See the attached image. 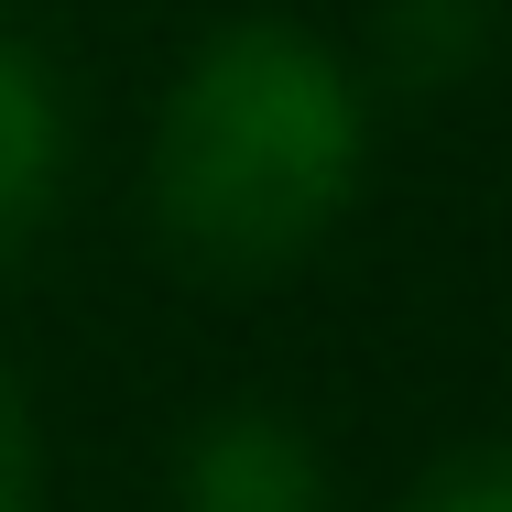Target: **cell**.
I'll use <instances>...</instances> for the list:
<instances>
[{
  "label": "cell",
  "mask_w": 512,
  "mask_h": 512,
  "mask_svg": "<svg viewBox=\"0 0 512 512\" xmlns=\"http://www.w3.org/2000/svg\"><path fill=\"white\" fill-rule=\"evenodd\" d=\"M349 175H360L349 77L295 22H229L153 131V218L218 284L306 262L349 207Z\"/></svg>",
  "instance_id": "1"
},
{
  "label": "cell",
  "mask_w": 512,
  "mask_h": 512,
  "mask_svg": "<svg viewBox=\"0 0 512 512\" xmlns=\"http://www.w3.org/2000/svg\"><path fill=\"white\" fill-rule=\"evenodd\" d=\"M186 502L197 512H327V480H316V447L273 414H229L207 425L197 458H186Z\"/></svg>",
  "instance_id": "2"
},
{
  "label": "cell",
  "mask_w": 512,
  "mask_h": 512,
  "mask_svg": "<svg viewBox=\"0 0 512 512\" xmlns=\"http://www.w3.org/2000/svg\"><path fill=\"white\" fill-rule=\"evenodd\" d=\"M44 186H55V99L33 88L22 55H0V240L44 207Z\"/></svg>",
  "instance_id": "3"
},
{
  "label": "cell",
  "mask_w": 512,
  "mask_h": 512,
  "mask_svg": "<svg viewBox=\"0 0 512 512\" xmlns=\"http://www.w3.org/2000/svg\"><path fill=\"white\" fill-rule=\"evenodd\" d=\"M469 55H480V0H404L393 11V66H404L414 88L458 77Z\"/></svg>",
  "instance_id": "4"
},
{
  "label": "cell",
  "mask_w": 512,
  "mask_h": 512,
  "mask_svg": "<svg viewBox=\"0 0 512 512\" xmlns=\"http://www.w3.org/2000/svg\"><path fill=\"white\" fill-rule=\"evenodd\" d=\"M404 512H512V447H469V458H447Z\"/></svg>",
  "instance_id": "5"
},
{
  "label": "cell",
  "mask_w": 512,
  "mask_h": 512,
  "mask_svg": "<svg viewBox=\"0 0 512 512\" xmlns=\"http://www.w3.org/2000/svg\"><path fill=\"white\" fill-rule=\"evenodd\" d=\"M33 414H22V393H11V371H0V512H33Z\"/></svg>",
  "instance_id": "6"
}]
</instances>
